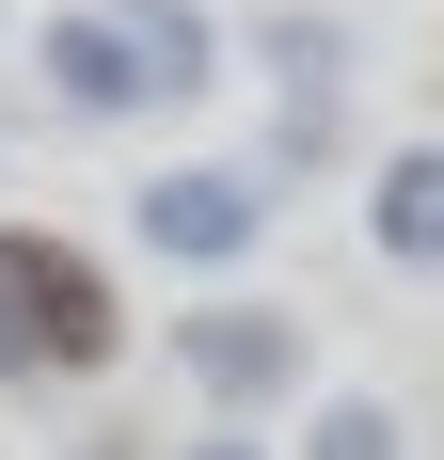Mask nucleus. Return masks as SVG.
Masks as SVG:
<instances>
[{
    "mask_svg": "<svg viewBox=\"0 0 444 460\" xmlns=\"http://www.w3.org/2000/svg\"><path fill=\"white\" fill-rule=\"evenodd\" d=\"M191 460H254V445H191Z\"/></svg>",
    "mask_w": 444,
    "mask_h": 460,
    "instance_id": "obj_9",
    "label": "nucleus"
},
{
    "mask_svg": "<svg viewBox=\"0 0 444 460\" xmlns=\"http://www.w3.org/2000/svg\"><path fill=\"white\" fill-rule=\"evenodd\" d=\"M302 460H413V429L381 413V397H333V413L302 429Z\"/></svg>",
    "mask_w": 444,
    "mask_h": 460,
    "instance_id": "obj_8",
    "label": "nucleus"
},
{
    "mask_svg": "<svg viewBox=\"0 0 444 460\" xmlns=\"http://www.w3.org/2000/svg\"><path fill=\"white\" fill-rule=\"evenodd\" d=\"M111 333H128V302H111V270H95L80 238H48V223H0V381L111 366Z\"/></svg>",
    "mask_w": 444,
    "mask_h": 460,
    "instance_id": "obj_1",
    "label": "nucleus"
},
{
    "mask_svg": "<svg viewBox=\"0 0 444 460\" xmlns=\"http://www.w3.org/2000/svg\"><path fill=\"white\" fill-rule=\"evenodd\" d=\"M128 223H143V254H175V270H238V254L270 238V190L222 175V159H175V175H143Z\"/></svg>",
    "mask_w": 444,
    "mask_h": 460,
    "instance_id": "obj_2",
    "label": "nucleus"
},
{
    "mask_svg": "<svg viewBox=\"0 0 444 460\" xmlns=\"http://www.w3.org/2000/svg\"><path fill=\"white\" fill-rule=\"evenodd\" d=\"M111 48H128V80H143V111H191V95L222 80V32L191 16V0H111Z\"/></svg>",
    "mask_w": 444,
    "mask_h": 460,
    "instance_id": "obj_4",
    "label": "nucleus"
},
{
    "mask_svg": "<svg viewBox=\"0 0 444 460\" xmlns=\"http://www.w3.org/2000/svg\"><path fill=\"white\" fill-rule=\"evenodd\" d=\"M175 349H191V381H207V397H238V413L302 381V318H286V302H207Z\"/></svg>",
    "mask_w": 444,
    "mask_h": 460,
    "instance_id": "obj_3",
    "label": "nucleus"
},
{
    "mask_svg": "<svg viewBox=\"0 0 444 460\" xmlns=\"http://www.w3.org/2000/svg\"><path fill=\"white\" fill-rule=\"evenodd\" d=\"M365 238H381L397 270H429V286H444V143H397V159L365 175Z\"/></svg>",
    "mask_w": 444,
    "mask_h": 460,
    "instance_id": "obj_5",
    "label": "nucleus"
},
{
    "mask_svg": "<svg viewBox=\"0 0 444 460\" xmlns=\"http://www.w3.org/2000/svg\"><path fill=\"white\" fill-rule=\"evenodd\" d=\"M333 64H350V48H333V32H317V16H286V32H270V80H286V128H333Z\"/></svg>",
    "mask_w": 444,
    "mask_h": 460,
    "instance_id": "obj_7",
    "label": "nucleus"
},
{
    "mask_svg": "<svg viewBox=\"0 0 444 460\" xmlns=\"http://www.w3.org/2000/svg\"><path fill=\"white\" fill-rule=\"evenodd\" d=\"M32 64H48V111H80V128H95V111H143L128 48H111V0H80V16H48V48H32Z\"/></svg>",
    "mask_w": 444,
    "mask_h": 460,
    "instance_id": "obj_6",
    "label": "nucleus"
}]
</instances>
